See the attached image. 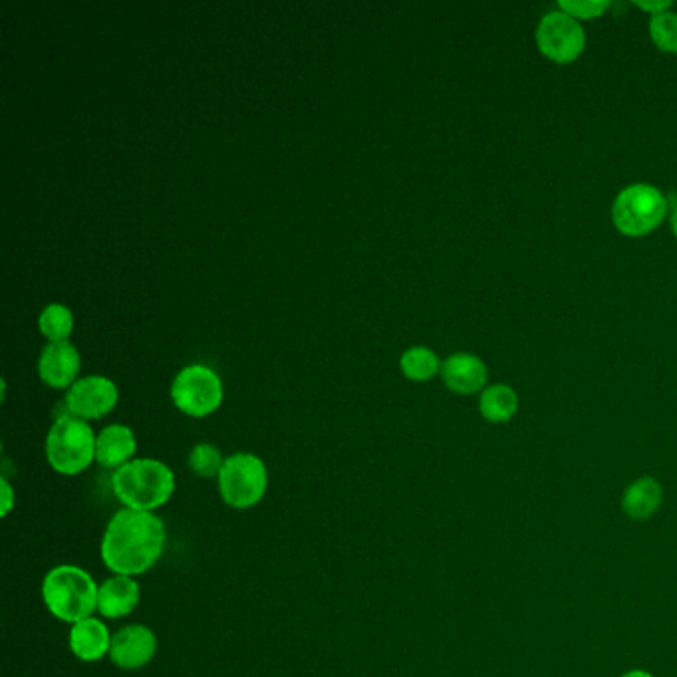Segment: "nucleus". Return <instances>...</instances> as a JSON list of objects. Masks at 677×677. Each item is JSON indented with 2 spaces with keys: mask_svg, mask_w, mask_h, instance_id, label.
Instances as JSON below:
<instances>
[{
  "mask_svg": "<svg viewBox=\"0 0 677 677\" xmlns=\"http://www.w3.org/2000/svg\"><path fill=\"white\" fill-rule=\"evenodd\" d=\"M0 487H2V516H9V513L14 509L17 496H14L11 483L7 481V477L0 479Z\"/></svg>",
  "mask_w": 677,
  "mask_h": 677,
  "instance_id": "b1692460",
  "label": "nucleus"
},
{
  "mask_svg": "<svg viewBox=\"0 0 677 677\" xmlns=\"http://www.w3.org/2000/svg\"><path fill=\"white\" fill-rule=\"evenodd\" d=\"M111 489L123 509L155 513L172 501L175 476L163 461L143 457L113 471Z\"/></svg>",
  "mask_w": 677,
  "mask_h": 677,
  "instance_id": "f03ea898",
  "label": "nucleus"
},
{
  "mask_svg": "<svg viewBox=\"0 0 677 677\" xmlns=\"http://www.w3.org/2000/svg\"><path fill=\"white\" fill-rule=\"evenodd\" d=\"M400 368H402V372L407 380L427 382L437 372H441V362H439V358L434 350H429L425 346H414V348L405 350L400 358Z\"/></svg>",
  "mask_w": 677,
  "mask_h": 677,
  "instance_id": "a211bd4d",
  "label": "nucleus"
},
{
  "mask_svg": "<svg viewBox=\"0 0 677 677\" xmlns=\"http://www.w3.org/2000/svg\"><path fill=\"white\" fill-rule=\"evenodd\" d=\"M157 654V636L143 624L123 626L111 637L110 659L113 666L135 671L150 666Z\"/></svg>",
  "mask_w": 677,
  "mask_h": 677,
  "instance_id": "9d476101",
  "label": "nucleus"
},
{
  "mask_svg": "<svg viewBox=\"0 0 677 677\" xmlns=\"http://www.w3.org/2000/svg\"><path fill=\"white\" fill-rule=\"evenodd\" d=\"M167 528L148 511L122 509L111 516L101 536L100 555L113 575L142 577L152 570L165 550Z\"/></svg>",
  "mask_w": 677,
  "mask_h": 677,
  "instance_id": "f257e3e1",
  "label": "nucleus"
},
{
  "mask_svg": "<svg viewBox=\"0 0 677 677\" xmlns=\"http://www.w3.org/2000/svg\"><path fill=\"white\" fill-rule=\"evenodd\" d=\"M649 36L659 51L677 54V12L666 11L652 17Z\"/></svg>",
  "mask_w": 677,
  "mask_h": 677,
  "instance_id": "412c9836",
  "label": "nucleus"
},
{
  "mask_svg": "<svg viewBox=\"0 0 677 677\" xmlns=\"http://www.w3.org/2000/svg\"><path fill=\"white\" fill-rule=\"evenodd\" d=\"M518 410V397L511 385H489L479 397V412L491 424H506Z\"/></svg>",
  "mask_w": 677,
  "mask_h": 677,
  "instance_id": "f3484780",
  "label": "nucleus"
},
{
  "mask_svg": "<svg viewBox=\"0 0 677 677\" xmlns=\"http://www.w3.org/2000/svg\"><path fill=\"white\" fill-rule=\"evenodd\" d=\"M140 598H142V588L135 578L113 575L100 585L98 612L108 620L130 616L140 604Z\"/></svg>",
  "mask_w": 677,
  "mask_h": 677,
  "instance_id": "f8f14e48",
  "label": "nucleus"
},
{
  "mask_svg": "<svg viewBox=\"0 0 677 677\" xmlns=\"http://www.w3.org/2000/svg\"><path fill=\"white\" fill-rule=\"evenodd\" d=\"M637 9H642V11L649 12L652 17H656V14H662V12L669 11L671 9V2L669 0H636L634 2Z\"/></svg>",
  "mask_w": 677,
  "mask_h": 677,
  "instance_id": "5701e85b",
  "label": "nucleus"
},
{
  "mask_svg": "<svg viewBox=\"0 0 677 677\" xmlns=\"http://www.w3.org/2000/svg\"><path fill=\"white\" fill-rule=\"evenodd\" d=\"M558 9L570 14L572 19L580 21H592L602 17L610 9L608 0H560Z\"/></svg>",
  "mask_w": 677,
  "mask_h": 677,
  "instance_id": "4be33fe9",
  "label": "nucleus"
},
{
  "mask_svg": "<svg viewBox=\"0 0 677 677\" xmlns=\"http://www.w3.org/2000/svg\"><path fill=\"white\" fill-rule=\"evenodd\" d=\"M111 634L98 618H86L70 630V649L80 662H100L110 656Z\"/></svg>",
  "mask_w": 677,
  "mask_h": 677,
  "instance_id": "2eb2a0df",
  "label": "nucleus"
},
{
  "mask_svg": "<svg viewBox=\"0 0 677 677\" xmlns=\"http://www.w3.org/2000/svg\"><path fill=\"white\" fill-rule=\"evenodd\" d=\"M81 358L78 348L70 340L51 342L42 350L39 374L42 382L54 390H70L78 382Z\"/></svg>",
  "mask_w": 677,
  "mask_h": 677,
  "instance_id": "9b49d317",
  "label": "nucleus"
},
{
  "mask_svg": "<svg viewBox=\"0 0 677 677\" xmlns=\"http://www.w3.org/2000/svg\"><path fill=\"white\" fill-rule=\"evenodd\" d=\"M664 501V489L652 477H642L627 487L622 496V509L636 521H646Z\"/></svg>",
  "mask_w": 677,
  "mask_h": 677,
  "instance_id": "dca6fc26",
  "label": "nucleus"
},
{
  "mask_svg": "<svg viewBox=\"0 0 677 677\" xmlns=\"http://www.w3.org/2000/svg\"><path fill=\"white\" fill-rule=\"evenodd\" d=\"M225 459L221 451L211 444H197L189 451V469L197 477L203 479H212V477H219L222 466H225Z\"/></svg>",
  "mask_w": 677,
  "mask_h": 677,
  "instance_id": "aec40b11",
  "label": "nucleus"
},
{
  "mask_svg": "<svg viewBox=\"0 0 677 677\" xmlns=\"http://www.w3.org/2000/svg\"><path fill=\"white\" fill-rule=\"evenodd\" d=\"M100 587L90 572L74 565H58L42 580V600L52 616L66 624H78L98 610Z\"/></svg>",
  "mask_w": 677,
  "mask_h": 677,
  "instance_id": "7ed1b4c3",
  "label": "nucleus"
},
{
  "mask_svg": "<svg viewBox=\"0 0 677 677\" xmlns=\"http://www.w3.org/2000/svg\"><path fill=\"white\" fill-rule=\"evenodd\" d=\"M42 336L51 342H64L74 330V314L64 304H48L39 316Z\"/></svg>",
  "mask_w": 677,
  "mask_h": 677,
  "instance_id": "6ab92c4d",
  "label": "nucleus"
},
{
  "mask_svg": "<svg viewBox=\"0 0 677 677\" xmlns=\"http://www.w3.org/2000/svg\"><path fill=\"white\" fill-rule=\"evenodd\" d=\"M222 397L225 390L221 378L207 365H187L173 380V404L189 417L199 419L215 414L221 407Z\"/></svg>",
  "mask_w": 677,
  "mask_h": 677,
  "instance_id": "0eeeda50",
  "label": "nucleus"
},
{
  "mask_svg": "<svg viewBox=\"0 0 677 677\" xmlns=\"http://www.w3.org/2000/svg\"><path fill=\"white\" fill-rule=\"evenodd\" d=\"M669 225H671V231H674L677 239V205L674 207V211H671V217H669Z\"/></svg>",
  "mask_w": 677,
  "mask_h": 677,
  "instance_id": "a878e982",
  "label": "nucleus"
},
{
  "mask_svg": "<svg viewBox=\"0 0 677 677\" xmlns=\"http://www.w3.org/2000/svg\"><path fill=\"white\" fill-rule=\"evenodd\" d=\"M444 384L456 394L471 395L481 392L487 384V365L479 356L459 354L449 356L441 364Z\"/></svg>",
  "mask_w": 677,
  "mask_h": 677,
  "instance_id": "ddd939ff",
  "label": "nucleus"
},
{
  "mask_svg": "<svg viewBox=\"0 0 677 677\" xmlns=\"http://www.w3.org/2000/svg\"><path fill=\"white\" fill-rule=\"evenodd\" d=\"M135 451H138V441L128 425H108L101 429L96 439V461L103 469L118 471L120 467L133 461Z\"/></svg>",
  "mask_w": 677,
  "mask_h": 677,
  "instance_id": "4468645a",
  "label": "nucleus"
},
{
  "mask_svg": "<svg viewBox=\"0 0 677 677\" xmlns=\"http://www.w3.org/2000/svg\"><path fill=\"white\" fill-rule=\"evenodd\" d=\"M536 46L548 61L570 64L587 48V32L567 12H548L536 26Z\"/></svg>",
  "mask_w": 677,
  "mask_h": 677,
  "instance_id": "6e6552de",
  "label": "nucleus"
},
{
  "mask_svg": "<svg viewBox=\"0 0 677 677\" xmlns=\"http://www.w3.org/2000/svg\"><path fill=\"white\" fill-rule=\"evenodd\" d=\"M120 392L118 385L106 375H86L72 385L64 400L66 414L80 417L84 422H94L111 414L118 405Z\"/></svg>",
  "mask_w": 677,
  "mask_h": 677,
  "instance_id": "1a4fd4ad",
  "label": "nucleus"
},
{
  "mask_svg": "<svg viewBox=\"0 0 677 677\" xmlns=\"http://www.w3.org/2000/svg\"><path fill=\"white\" fill-rule=\"evenodd\" d=\"M217 487L225 505L237 511L253 509L263 501L269 489V471L263 459L254 454H233L225 459Z\"/></svg>",
  "mask_w": 677,
  "mask_h": 677,
  "instance_id": "423d86ee",
  "label": "nucleus"
},
{
  "mask_svg": "<svg viewBox=\"0 0 677 677\" xmlns=\"http://www.w3.org/2000/svg\"><path fill=\"white\" fill-rule=\"evenodd\" d=\"M669 203L664 193L647 183L627 185L618 193L612 205V221L626 237H644L666 219Z\"/></svg>",
  "mask_w": 677,
  "mask_h": 677,
  "instance_id": "39448f33",
  "label": "nucleus"
},
{
  "mask_svg": "<svg viewBox=\"0 0 677 677\" xmlns=\"http://www.w3.org/2000/svg\"><path fill=\"white\" fill-rule=\"evenodd\" d=\"M96 439L90 424L70 414L58 415L46 435L48 466L61 476L84 473L96 461Z\"/></svg>",
  "mask_w": 677,
  "mask_h": 677,
  "instance_id": "20e7f679",
  "label": "nucleus"
},
{
  "mask_svg": "<svg viewBox=\"0 0 677 677\" xmlns=\"http://www.w3.org/2000/svg\"><path fill=\"white\" fill-rule=\"evenodd\" d=\"M622 677H654V676H652V674H647V671H644V669H634V671H627V674H624V676Z\"/></svg>",
  "mask_w": 677,
  "mask_h": 677,
  "instance_id": "393cba45",
  "label": "nucleus"
}]
</instances>
